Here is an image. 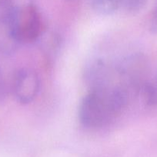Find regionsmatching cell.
I'll return each instance as SVG.
<instances>
[{
    "label": "cell",
    "instance_id": "8",
    "mask_svg": "<svg viewBox=\"0 0 157 157\" xmlns=\"http://www.w3.org/2000/svg\"><path fill=\"white\" fill-rule=\"evenodd\" d=\"M149 31L154 35H157V6L152 12L149 20Z\"/></svg>",
    "mask_w": 157,
    "mask_h": 157
},
{
    "label": "cell",
    "instance_id": "6",
    "mask_svg": "<svg viewBox=\"0 0 157 157\" xmlns=\"http://www.w3.org/2000/svg\"><path fill=\"white\" fill-rule=\"evenodd\" d=\"M145 103L150 107L157 106V75L152 81H147L141 90Z\"/></svg>",
    "mask_w": 157,
    "mask_h": 157
},
{
    "label": "cell",
    "instance_id": "2",
    "mask_svg": "<svg viewBox=\"0 0 157 157\" xmlns=\"http://www.w3.org/2000/svg\"><path fill=\"white\" fill-rule=\"evenodd\" d=\"M11 40L18 43H31L42 35V21L38 9L32 5L13 6L7 21Z\"/></svg>",
    "mask_w": 157,
    "mask_h": 157
},
{
    "label": "cell",
    "instance_id": "1",
    "mask_svg": "<svg viewBox=\"0 0 157 157\" xmlns=\"http://www.w3.org/2000/svg\"><path fill=\"white\" fill-rule=\"evenodd\" d=\"M128 101L129 92L123 85L90 90L79 104L80 123L89 129L105 127L121 113Z\"/></svg>",
    "mask_w": 157,
    "mask_h": 157
},
{
    "label": "cell",
    "instance_id": "5",
    "mask_svg": "<svg viewBox=\"0 0 157 157\" xmlns=\"http://www.w3.org/2000/svg\"><path fill=\"white\" fill-rule=\"evenodd\" d=\"M123 2V0H92V6L97 13L109 15L121 7Z\"/></svg>",
    "mask_w": 157,
    "mask_h": 157
},
{
    "label": "cell",
    "instance_id": "9",
    "mask_svg": "<svg viewBox=\"0 0 157 157\" xmlns=\"http://www.w3.org/2000/svg\"><path fill=\"white\" fill-rule=\"evenodd\" d=\"M67 1H74V0H67Z\"/></svg>",
    "mask_w": 157,
    "mask_h": 157
},
{
    "label": "cell",
    "instance_id": "3",
    "mask_svg": "<svg viewBox=\"0 0 157 157\" xmlns=\"http://www.w3.org/2000/svg\"><path fill=\"white\" fill-rule=\"evenodd\" d=\"M39 90V79L33 71L22 68L15 73L13 80V92L22 104L32 102Z\"/></svg>",
    "mask_w": 157,
    "mask_h": 157
},
{
    "label": "cell",
    "instance_id": "4",
    "mask_svg": "<svg viewBox=\"0 0 157 157\" xmlns=\"http://www.w3.org/2000/svg\"><path fill=\"white\" fill-rule=\"evenodd\" d=\"M84 78L90 90L111 85L109 69L101 59H96L88 64L84 72Z\"/></svg>",
    "mask_w": 157,
    "mask_h": 157
},
{
    "label": "cell",
    "instance_id": "7",
    "mask_svg": "<svg viewBox=\"0 0 157 157\" xmlns=\"http://www.w3.org/2000/svg\"><path fill=\"white\" fill-rule=\"evenodd\" d=\"M148 0H123L122 6L128 13L135 14L145 7Z\"/></svg>",
    "mask_w": 157,
    "mask_h": 157
}]
</instances>
